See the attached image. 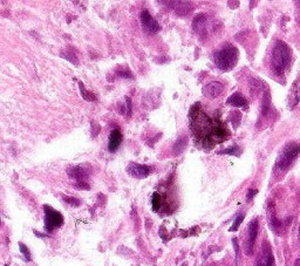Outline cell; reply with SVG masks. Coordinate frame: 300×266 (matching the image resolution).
Listing matches in <instances>:
<instances>
[{
	"mask_svg": "<svg viewBox=\"0 0 300 266\" xmlns=\"http://www.w3.org/2000/svg\"><path fill=\"white\" fill-rule=\"evenodd\" d=\"M190 129L196 145L204 149H211L216 145L225 142L230 137V131L219 118H210L197 102L190 108Z\"/></svg>",
	"mask_w": 300,
	"mask_h": 266,
	"instance_id": "1",
	"label": "cell"
},
{
	"mask_svg": "<svg viewBox=\"0 0 300 266\" xmlns=\"http://www.w3.org/2000/svg\"><path fill=\"white\" fill-rule=\"evenodd\" d=\"M292 61V51L284 41L275 42L271 53V69L274 74L283 75L289 69Z\"/></svg>",
	"mask_w": 300,
	"mask_h": 266,
	"instance_id": "2",
	"label": "cell"
},
{
	"mask_svg": "<svg viewBox=\"0 0 300 266\" xmlns=\"http://www.w3.org/2000/svg\"><path fill=\"white\" fill-rule=\"evenodd\" d=\"M212 58L217 68L223 72H228L237 65L238 50L234 45L226 44L218 51H216Z\"/></svg>",
	"mask_w": 300,
	"mask_h": 266,
	"instance_id": "3",
	"label": "cell"
},
{
	"mask_svg": "<svg viewBox=\"0 0 300 266\" xmlns=\"http://www.w3.org/2000/svg\"><path fill=\"white\" fill-rule=\"evenodd\" d=\"M300 154V143H289V145L284 147V149L278 156L277 161H275V167L280 171L289 169L293 161L298 157Z\"/></svg>",
	"mask_w": 300,
	"mask_h": 266,
	"instance_id": "4",
	"label": "cell"
},
{
	"mask_svg": "<svg viewBox=\"0 0 300 266\" xmlns=\"http://www.w3.org/2000/svg\"><path fill=\"white\" fill-rule=\"evenodd\" d=\"M45 211V230L46 232H52L55 229H59L63 225V216L59 211L54 210L50 206H44Z\"/></svg>",
	"mask_w": 300,
	"mask_h": 266,
	"instance_id": "5",
	"label": "cell"
},
{
	"mask_svg": "<svg viewBox=\"0 0 300 266\" xmlns=\"http://www.w3.org/2000/svg\"><path fill=\"white\" fill-rule=\"evenodd\" d=\"M258 219L255 218L250 222L249 226H247V238L245 243V252L247 256H251L253 253V247H255V243L258 236Z\"/></svg>",
	"mask_w": 300,
	"mask_h": 266,
	"instance_id": "6",
	"label": "cell"
},
{
	"mask_svg": "<svg viewBox=\"0 0 300 266\" xmlns=\"http://www.w3.org/2000/svg\"><path fill=\"white\" fill-rule=\"evenodd\" d=\"M140 20L141 24H142L143 29H145L147 32L150 33V34H154V33H157L158 30H161L160 24L156 21L152 15L149 13V11L143 10L140 14Z\"/></svg>",
	"mask_w": 300,
	"mask_h": 266,
	"instance_id": "7",
	"label": "cell"
},
{
	"mask_svg": "<svg viewBox=\"0 0 300 266\" xmlns=\"http://www.w3.org/2000/svg\"><path fill=\"white\" fill-rule=\"evenodd\" d=\"M127 171L130 176L135 177V178H146L152 171V168L149 166H145V164H137V163H130L127 167Z\"/></svg>",
	"mask_w": 300,
	"mask_h": 266,
	"instance_id": "8",
	"label": "cell"
},
{
	"mask_svg": "<svg viewBox=\"0 0 300 266\" xmlns=\"http://www.w3.org/2000/svg\"><path fill=\"white\" fill-rule=\"evenodd\" d=\"M223 88L224 87H223V85L220 84V82H217V81L210 82V84L204 86L203 94H204V96L209 97V99H215V97L220 95V93L223 91Z\"/></svg>",
	"mask_w": 300,
	"mask_h": 266,
	"instance_id": "9",
	"label": "cell"
},
{
	"mask_svg": "<svg viewBox=\"0 0 300 266\" xmlns=\"http://www.w3.org/2000/svg\"><path fill=\"white\" fill-rule=\"evenodd\" d=\"M256 266H275L273 255H272L271 249L269 247V245L264 246L262 253H260V257L258 258V261H257Z\"/></svg>",
	"mask_w": 300,
	"mask_h": 266,
	"instance_id": "10",
	"label": "cell"
},
{
	"mask_svg": "<svg viewBox=\"0 0 300 266\" xmlns=\"http://www.w3.org/2000/svg\"><path fill=\"white\" fill-rule=\"evenodd\" d=\"M122 142V134L119 129H114L110 133L108 141V150L110 152H115L119 149Z\"/></svg>",
	"mask_w": 300,
	"mask_h": 266,
	"instance_id": "11",
	"label": "cell"
},
{
	"mask_svg": "<svg viewBox=\"0 0 300 266\" xmlns=\"http://www.w3.org/2000/svg\"><path fill=\"white\" fill-rule=\"evenodd\" d=\"M68 175L76 179V182H85V179L88 177V171L81 166H74L68 169Z\"/></svg>",
	"mask_w": 300,
	"mask_h": 266,
	"instance_id": "12",
	"label": "cell"
},
{
	"mask_svg": "<svg viewBox=\"0 0 300 266\" xmlns=\"http://www.w3.org/2000/svg\"><path fill=\"white\" fill-rule=\"evenodd\" d=\"M209 27L208 23V17L205 14H200L195 18L194 20V29L197 33H205Z\"/></svg>",
	"mask_w": 300,
	"mask_h": 266,
	"instance_id": "13",
	"label": "cell"
},
{
	"mask_svg": "<svg viewBox=\"0 0 300 266\" xmlns=\"http://www.w3.org/2000/svg\"><path fill=\"white\" fill-rule=\"evenodd\" d=\"M228 103L231 105L232 107H237V108H246L247 107V101L240 93H235L228 99Z\"/></svg>",
	"mask_w": 300,
	"mask_h": 266,
	"instance_id": "14",
	"label": "cell"
},
{
	"mask_svg": "<svg viewBox=\"0 0 300 266\" xmlns=\"http://www.w3.org/2000/svg\"><path fill=\"white\" fill-rule=\"evenodd\" d=\"M152 210L154 211H158L161 209L162 207V197L161 195L158 194V192H154V195H152Z\"/></svg>",
	"mask_w": 300,
	"mask_h": 266,
	"instance_id": "15",
	"label": "cell"
},
{
	"mask_svg": "<svg viewBox=\"0 0 300 266\" xmlns=\"http://www.w3.org/2000/svg\"><path fill=\"white\" fill-rule=\"evenodd\" d=\"M293 93H295V95H291V107L296 106L300 101V82L296 86V90L293 89L292 94Z\"/></svg>",
	"mask_w": 300,
	"mask_h": 266,
	"instance_id": "16",
	"label": "cell"
},
{
	"mask_svg": "<svg viewBox=\"0 0 300 266\" xmlns=\"http://www.w3.org/2000/svg\"><path fill=\"white\" fill-rule=\"evenodd\" d=\"M79 87H80L82 97H84L85 100H87V101H95V99H96L95 95H93V94H90V91L86 89V88L84 87V84H82V82H79Z\"/></svg>",
	"mask_w": 300,
	"mask_h": 266,
	"instance_id": "17",
	"label": "cell"
},
{
	"mask_svg": "<svg viewBox=\"0 0 300 266\" xmlns=\"http://www.w3.org/2000/svg\"><path fill=\"white\" fill-rule=\"evenodd\" d=\"M61 57L65 58V59L68 60L69 62L74 63V65H79V60H78V58L75 57L74 53H70V52L66 51V52H62V53H61Z\"/></svg>",
	"mask_w": 300,
	"mask_h": 266,
	"instance_id": "18",
	"label": "cell"
},
{
	"mask_svg": "<svg viewBox=\"0 0 300 266\" xmlns=\"http://www.w3.org/2000/svg\"><path fill=\"white\" fill-rule=\"evenodd\" d=\"M244 221V215H238L237 217H236L234 224H232V226L230 229H229V231H237L238 228H240V225L241 224V222Z\"/></svg>",
	"mask_w": 300,
	"mask_h": 266,
	"instance_id": "19",
	"label": "cell"
},
{
	"mask_svg": "<svg viewBox=\"0 0 300 266\" xmlns=\"http://www.w3.org/2000/svg\"><path fill=\"white\" fill-rule=\"evenodd\" d=\"M19 247H20V252L23 253L24 257H25V261L30 262V253L29 247H27L24 243H19Z\"/></svg>",
	"mask_w": 300,
	"mask_h": 266,
	"instance_id": "20",
	"label": "cell"
},
{
	"mask_svg": "<svg viewBox=\"0 0 300 266\" xmlns=\"http://www.w3.org/2000/svg\"><path fill=\"white\" fill-rule=\"evenodd\" d=\"M219 155L222 154H229V155H240V150H238V147L237 146H234L231 147V149H225V150H222V151H218Z\"/></svg>",
	"mask_w": 300,
	"mask_h": 266,
	"instance_id": "21",
	"label": "cell"
},
{
	"mask_svg": "<svg viewBox=\"0 0 300 266\" xmlns=\"http://www.w3.org/2000/svg\"><path fill=\"white\" fill-rule=\"evenodd\" d=\"M63 201H65L66 203L70 204V206H73V207H79V206H80V201L76 200V198H74V197L65 196V197H63Z\"/></svg>",
	"mask_w": 300,
	"mask_h": 266,
	"instance_id": "22",
	"label": "cell"
},
{
	"mask_svg": "<svg viewBox=\"0 0 300 266\" xmlns=\"http://www.w3.org/2000/svg\"><path fill=\"white\" fill-rule=\"evenodd\" d=\"M118 75L121 76V78H124V79H134V75L131 74V72H129V70H118Z\"/></svg>",
	"mask_w": 300,
	"mask_h": 266,
	"instance_id": "23",
	"label": "cell"
},
{
	"mask_svg": "<svg viewBox=\"0 0 300 266\" xmlns=\"http://www.w3.org/2000/svg\"><path fill=\"white\" fill-rule=\"evenodd\" d=\"M74 186L76 189H80V190H88V189H90V185L87 184V182H76L75 184H74Z\"/></svg>",
	"mask_w": 300,
	"mask_h": 266,
	"instance_id": "24",
	"label": "cell"
},
{
	"mask_svg": "<svg viewBox=\"0 0 300 266\" xmlns=\"http://www.w3.org/2000/svg\"><path fill=\"white\" fill-rule=\"evenodd\" d=\"M258 192V190H256V189H250L249 192H247V196H246V200L247 201H251L253 198V196Z\"/></svg>",
	"mask_w": 300,
	"mask_h": 266,
	"instance_id": "25",
	"label": "cell"
},
{
	"mask_svg": "<svg viewBox=\"0 0 300 266\" xmlns=\"http://www.w3.org/2000/svg\"><path fill=\"white\" fill-rule=\"evenodd\" d=\"M232 243H234V246H235V251H236V259L238 261V257H240V250H238V243H237V239L236 238H234L232 239Z\"/></svg>",
	"mask_w": 300,
	"mask_h": 266,
	"instance_id": "26",
	"label": "cell"
},
{
	"mask_svg": "<svg viewBox=\"0 0 300 266\" xmlns=\"http://www.w3.org/2000/svg\"><path fill=\"white\" fill-rule=\"evenodd\" d=\"M296 266H300V258L298 259V262L296 263Z\"/></svg>",
	"mask_w": 300,
	"mask_h": 266,
	"instance_id": "27",
	"label": "cell"
},
{
	"mask_svg": "<svg viewBox=\"0 0 300 266\" xmlns=\"http://www.w3.org/2000/svg\"><path fill=\"white\" fill-rule=\"evenodd\" d=\"M299 235H300V226H299Z\"/></svg>",
	"mask_w": 300,
	"mask_h": 266,
	"instance_id": "28",
	"label": "cell"
},
{
	"mask_svg": "<svg viewBox=\"0 0 300 266\" xmlns=\"http://www.w3.org/2000/svg\"><path fill=\"white\" fill-rule=\"evenodd\" d=\"M5 266H7V265H5Z\"/></svg>",
	"mask_w": 300,
	"mask_h": 266,
	"instance_id": "29",
	"label": "cell"
}]
</instances>
